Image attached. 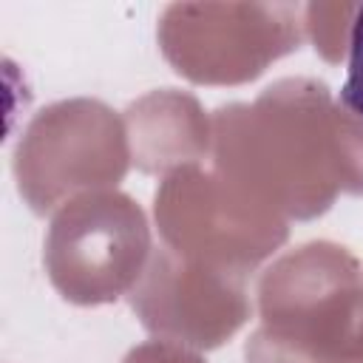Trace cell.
Listing matches in <instances>:
<instances>
[{"instance_id":"cell-1","label":"cell","mask_w":363,"mask_h":363,"mask_svg":"<svg viewBox=\"0 0 363 363\" xmlns=\"http://www.w3.org/2000/svg\"><path fill=\"white\" fill-rule=\"evenodd\" d=\"M340 99L363 122V6L354 17L352 37H349V62H346V79L340 88Z\"/></svg>"}]
</instances>
